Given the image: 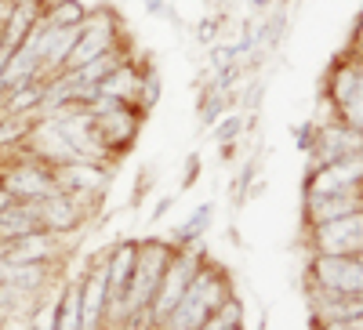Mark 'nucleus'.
<instances>
[{
    "label": "nucleus",
    "instance_id": "nucleus-1",
    "mask_svg": "<svg viewBox=\"0 0 363 330\" xmlns=\"http://www.w3.org/2000/svg\"><path fill=\"white\" fill-rule=\"evenodd\" d=\"M229 280L222 273H215V268H203L193 276V283L186 287V294L178 297V305L157 323L160 330H196L211 312H215L222 302H229Z\"/></svg>",
    "mask_w": 363,
    "mask_h": 330
},
{
    "label": "nucleus",
    "instance_id": "nucleus-2",
    "mask_svg": "<svg viewBox=\"0 0 363 330\" xmlns=\"http://www.w3.org/2000/svg\"><path fill=\"white\" fill-rule=\"evenodd\" d=\"M174 244H164V239H145V247H138L135 258V273L128 280L124 302H120V319H128L135 312H149V302L157 294V283L164 276V265L171 261Z\"/></svg>",
    "mask_w": 363,
    "mask_h": 330
},
{
    "label": "nucleus",
    "instance_id": "nucleus-3",
    "mask_svg": "<svg viewBox=\"0 0 363 330\" xmlns=\"http://www.w3.org/2000/svg\"><path fill=\"white\" fill-rule=\"evenodd\" d=\"M200 251L189 244V247H174L171 261L164 265V276L157 283V294H153V302H149V319L160 323L174 305H178V297L186 294V287L193 283V276L200 273Z\"/></svg>",
    "mask_w": 363,
    "mask_h": 330
},
{
    "label": "nucleus",
    "instance_id": "nucleus-4",
    "mask_svg": "<svg viewBox=\"0 0 363 330\" xmlns=\"http://www.w3.org/2000/svg\"><path fill=\"white\" fill-rule=\"evenodd\" d=\"M91 116H95V135H99V142L106 145V153H109L113 160H120L116 153H128V149L135 145V138H138L142 106L131 102V98H120V102H113L109 109L91 113Z\"/></svg>",
    "mask_w": 363,
    "mask_h": 330
},
{
    "label": "nucleus",
    "instance_id": "nucleus-5",
    "mask_svg": "<svg viewBox=\"0 0 363 330\" xmlns=\"http://www.w3.org/2000/svg\"><path fill=\"white\" fill-rule=\"evenodd\" d=\"M109 51H116V18H113V11H95V15L87 11L84 25L77 29L73 51H69L62 69H77L84 62H95V58H102ZM62 69H58V73H62Z\"/></svg>",
    "mask_w": 363,
    "mask_h": 330
},
{
    "label": "nucleus",
    "instance_id": "nucleus-6",
    "mask_svg": "<svg viewBox=\"0 0 363 330\" xmlns=\"http://www.w3.org/2000/svg\"><path fill=\"white\" fill-rule=\"evenodd\" d=\"M0 186L11 193V200H26V203H40V200L58 193V182H55L51 167L33 160V157L15 160L4 174H0Z\"/></svg>",
    "mask_w": 363,
    "mask_h": 330
},
{
    "label": "nucleus",
    "instance_id": "nucleus-7",
    "mask_svg": "<svg viewBox=\"0 0 363 330\" xmlns=\"http://www.w3.org/2000/svg\"><path fill=\"white\" fill-rule=\"evenodd\" d=\"M55 182H58V193L73 196L77 203H95L106 186H109V164H95V160H73V164H58L51 167Z\"/></svg>",
    "mask_w": 363,
    "mask_h": 330
},
{
    "label": "nucleus",
    "instance_id": "nucleus-8",
    "mask_svg": "<svg viewBox=\"0 0 363 330\" xmlns=\"http://www.w3.org/2000/svg\"><path fill=\"white\" fill-rule=\"evenodd\" d=\"M327 95H330V106H335L338 120H345L349 127H363V69H359V58H352V62H345L330 73Z\"/></svg>",
    "mask_w": 363,
    "mask_h": 330
},
{
    "label": "nucleus",
    "instance_id": "nucleus-9",
    "mask_svg": "<svg viewBox=\"0 0 363 330\" xmlns=\"http://www.w3.org/2000/svg\"><path fill=\"white\" fill-rule=\"evenodd\" d=\"M309 273H313V287H323V290H342V294L363 290L359 254H316Z\"/></svg>",
    "mask_w": 363,
    "mask_h": 330
},
{
    "label": "nucleus",
    "instance_id": "nucleus-10",
    "mask_svg": "<svg viewBox=\"0 0 363 330\" xmlns=\"http://www.w3.org/2000/svg\"><path fill=\"white\" fill-rule=\"evenodd\" d=\"M309 239H313L316 254H359L363 251V211L309 225Z\"/></svg>",
    "mask_w": 363,
    "mask_h": 330
},
{
    "label": "nucleus",
    "instance_id": "nucleus-11",
    "mask_svg": "<svg viewBox=\"0 0 363 330\" xmlns=\"http://www.w3.org/2000/svg\"><path fill=\"white\" fill-rule=\"evenodd\" d=\"M359 174H363V160L356 157H342L335 164H309L306 174V193L313 196H327V193H359Z\"/></svg>",
    "mask_w": 363,
    "mask_h": 330
},
{
    "label": "nucleus",
    "instance_id": "nucleus-12",
    "mask_svg": "<svg viewBox=\"0 0 363 330\" xmlns=\"http://www.w3.org/2000/svg\"><path fill=\"white\" fill-rule=\"evenodd\" d=\"M135 258H138V244L124 239V244L113 247V254L106 261V316L109 319H120V302H124L128 280L135 273Z\"/></svg>",
    "mask_w": 363,
    "mask_h": 330
},
{
    "label": "nucleus",
    "instance_id": "nucleus-13",
    "mask_svg": "<svg viewBox=\"0 0 363 330\" xmlns=\"http://www.w3.org/2000/svg\"><path fill=\"white\" fill-rule=\"evenodd\" d=\"M58 251H62V236H55L48 229L0 244V258L11 265H51L58 258Z\"/></svg>",
    "mask_w": 363,
    "mask_h": 330
},
{
    "label": "nucleus",
    "instance_id": "nucleus-14",
    "mask_svg": "<svg viewBox=\"0 0 363 330\" xmlns=\"http://www.w3.org/2000/svg\"><path fill=\"white\" fill-rule=\"evenodd\" d=\"M359 153V127H349L345 120H335V124H323L316 127V138H313V167L316 164H335L342 157H356Z\"/></svg>",
    "mask_w": 363,
    "mask_h": 330
},
{
    "label": "nucleus",
    "instance_id": "nucleus-15",
    "mask_svg": "<svg viewBox=\"0 0 363 330\" xmlns=\"http://www.w3.org/2000/svg\"><path fill=\"white\" fill-rule=\"evenodd\" d=\"M37 211H40L44 229H48V232H55V236H66V232L80 229V225H84V218H87V207H84V203H77V200H73V196H66V193H55V196L40 200V203H37Z\"/></svg>",
    "mask_w": 363,
    "mask_h": 330
},
{
    "label": "nucleus",
    "instance_id": "nucleus-16",
    "mask_svg": "<svg viewBox=\"0 0 363 330\" xmlns=\"http://www.w3.org/2000/svg\"><path fill=\"white\" fill-rule=\"evenodd\" d=\"M306 222L320 225V222H335L345 215H359L363 211V196L359 193H327V196H313L306 193Z\"/></svg>",
    "mask_w": 363,
    "mask_h": 330
},
{
    "label": "nucleus",
    "instance_id": "nucleus-17",
    "mask_svg": "<svg viewBox=\"0 0 363 330\" xmlns=\"http://www.w3.org/2000/svg\"><path fill=\"white\" fill-rule=\"evenodd\" d=\"M106 319V261L95 265L80 283V330H99Z\"/></svg>",
    "mask_w": 363,
    "mask_h": 330
},
{
    "label": "nucleus",
    "instance_id": "nucleus-18",
    "mask_svg": "<svg viewBox=\"0 0 363 330\" xmlns=\"http://www.w3.org/2000/svg\"><path fill=\"white\" fill-rule=\"evenodd\" d=\"M40 229H44V222H40L37 203L11 200V203L0 207V244L18 239V236H29V232H40Z\"/></svg>",
    "mask_w": 363,
    "mask_h": 330
},
{
    "label": "nucleus",
    "instance_id": "nucleus-19",
    "mask_svg": "<svg viewBox=\"0 0 363 330\" xmlns=\"http://www.w3.org/2000/svg\"><path fill=\"white\" fill-rule=\"evenodd\" d=\"M313 309L320 312L323 323H330V319H359V312H363L359 294L323 290V287H313Z\"/></svg>",
    "mask_w": 363,
    "mask_h": 330
},
{
    "label": "nucleus",
    "instance_id": "nucleus-20",
    "mask_svg": "<svg viewBox=\"0 0 363 330\" xmlns=\"http://www.w3.org/2000/svg\"><path fill=\"white\" fill-rule=\"evenodd\" d=\"M40 102H44V80H26L18 87H11V91L4 95V102H0V109L4 113H26V116H37L40 113Z\"/></svg>",
    "mask_w": 363,
    "mask_h": 330
},
{
    "label": "nucleus",
    "instance_id": "nucleus-21",
    "mask_svg": "<svg viewBox=\"0 0 363 330\" xmlns=\"http://www.w3.org/2000/svg\"><path fill=\"white\" fill-rule=\"evenodd\" d=\"M211 215H215V203H200L196 211H193V218H189V222H182V225L171 232V244H174V247H189V244H196V239L207 232V225H211Z\"/></svg>",
    "mask_w": 363,
    "mask_h": 330
},
{
    "label": "nucleus",
    "instance_id": "nucleus-22",
    "mask_svg": "<svg viewBox=\"0 0 363 330\" xmlns=\"http://www.w3.org/2000/svg\"><path fill=\"white\" fill-rule=\"evenodd\" d=\"M55 330H80V283H69L55 305Z\"/></svg>",
    "mask_w": 363,
    "mask_h": 330
},
{
    "label": "nucleus",
    "instance_id": "nucleus-23",
    "mask_svg": "<svg viewBox=\"0 0 363 330\" xmlns=\"http://www.w3.org/2000/svg\"><path fill=\"white\" fill-rule=\"evenodd\" d=\"M87 18V8L80 4V0H55L51 11L44 15L48 25H58V29H80Z\"/></svg>",
    "mask_w": 363,
    "mask_h": 330
},
{
    "label": "nucleus",
    "instance_id": "nucleus-24",
    "mask_svg": "<svg viewBox=\"0 0 363 330\" xmlns=\"http://www.w3.org/2000/svg\"><path fill=\"white\" fill-rule=\"evenodd\" d=\"M48 283V265H11V276L8 287L18 294H33Z\"/></svg>",
    "mask_w": 363,
    "mask_h": 330
},
{
    "label": "nucleus",
    "instance_id": "nucleus-25",
    "mask_svg": "<svg viewBox=\"0 0 363 330\" xmlns=\"http://www.w3.org/2000/svg\"><path fill=\"white\" fill-rule=\"evenodd\" d=\"M236 323H240V302H236V297H229V302H222L196 330H229V326H236Z\"/></svg>",
    "mask_w": 363,
    "mask_h": 330
},
{
    "label": "nucleus",
    "instance_id": "nucleus-26",
    "mask_svg": "<svg viewBox=\"0 0 363 330\" xmlns=\"http://www.w3.org/2000/svg\"><path fill=\"white\" fill-rule=\"evenodd\" d=\"M211 127H215V131H211V135H215V142L222 145V142H236L240 135H244L247 120L240 116V113H222V116H218V120H215V124H211Z\"/></svg>",
    "mask_w": 363,
    "mask_h": 330
},
{
    "label": "nucleus",
    "instance_id": "nucleus-27",
    "mask_svg": "<svg viewBox=\"0 0 363 330\" xmlns=\"http://www.w3.org/2000/svg\"><path fill=\"white\" fill-rule=\"evenodd\" d=\"M225 113V91H218V87H211V91L200 98V120H203V127H211L215 120Z\"/></svg>",
    "mask_w": 363,
    "mask_h": 330
},
{
    "label": "nucleus",
    "instance_id": "nucleus-28",
    "mask_svg": "<svg viewBox=\"0 0 363 330\" xmlns=\"http://www.w3.org/2000/svg\"><path fill=\"white\" fill-rule=\"evenodd\" d=\"M55 305L58 302H48L33 312V330H55Z\"/></svg>",
    "mask_w": 363,
    "mask_h": 330
},
{
    "label": "nucleus",
    "instance_id": "nucleus-29",
    "mask_svg": "<svg viewBox=\"0 0 363 330\" xmlns=\"http://www.w3.org/2000/svg\"><path fill=\"white\" fill-rule=\"evenodd\" d=\"M313 138H316V127L301 124V131H298V149H301V153H309V149H313Z\"/></svg>",
    "mask_w": 363,
    "mask_h": 330
},
{
    "label": "nucleus",
    "instance_id": "nucleus-30",
    "mask_svg": "<svg viewBox=\"0 0 363 330\" xmlns=\"http://www.w3.org/2000/svg\"><path fill=\"white\" fill-rule=\"evenodd\" d=\"M196 174H200V157H189V164H186V182H182V189H189V186L196 182Z\"/></svg>",
    "mask_w": 363,
    "mask_h": 330
},
{
    "label": "nucleus",
    "instance_id": "nucleus-31",
    "mask_svg": "<svg viewBox=\"0 0 363 330\" xmlns=\"http://www.w3.org/2000/svg\"><path fill=\"white\" fill-rule=\"evenodd\" d=\"M215 29H218V18L200 22V40H203V44H211V40H215Z\"/></svg>",
    "mask_w": 363,
    "mask_h": 330
},
{
    "label": "nucleus",
    "instance_id": "nucleus-32",
    "mask_svg": "<svg viewBox=\"0 0 363 330\" xmlns=\"http://www.w3.org/2000/svg\"><path fill=\"white\" fill-rule=\"evenodd\" d=\"M323 330H359V319H330L323 323Z\"/></svg>",
    "mask_w": 363,
    "mask_h": 330
},
{
    "label": "nucleus",
    "instance_id": "nucleus-33",
    "mask_svg": "<svg viewBox=\"0 0 363 330\" xmlns=\"http://www.w3.org/2000/svg\"><path fill=\"white\" fill-rule=\"evenodd\" d=\"M145 11L149 15H167V0H145Z\"/></svg>",
    "mask_w": 363,
    "mask_h": 330
},
{
    "label": "nucleus",
    "instance_id": "nucleus-34",
    "mask_svg": "<svg viewBox=\"0 0 363 330\" xmlns=\"http://www.w3.org/2000/svg\"><path fill=\"white\" fill-rule=\"evenodd\" d=\"M167 207H171V196H164V200L157 203V211H153V218H164V215H167Z\"/></svg>",
    "mask_w": 363,
    "mask_h": 330
},
{
    "label": "nucleus",
    "instance_id": "nucleus-35",
    "mask_svg": "<svg viewBox=\"0 0 363 330\" xmlns=\"http://www.w3.org/2000/svg\"><path fill=\"white\" fill-rule=\"evenodd\" d=\"M4 203H11V193H8L4 186H0V207H4Z\"/></svg>",
    "mask_w": 363,
    "mask_h": 330
},
{
    "label": "nucleus",
    "instance_id": "nucleus-36",
    "mask_svg": "<svg viewBox=\"0 0 363 330\" xmlns=\"http://www.w3.org/2000/svg\"><path fill=\"white\" fill-rule=\"evenodd\" d=\"M251 4H255V8H262V11H265V8H269V4H272V0H251Z\"/></svg>",
    "mask_w": 363,
    "mask_h": 330
},
{
    "label": "nucleus",
    "instance_id": "nucleus-37",
    "mask_svg": "<svg viewBox=\"0 0 363 330\" xmlns=\"http://www.w3.org/2000/svg\"><path fill=\"white\" fill-rule=\"evenodd\" d=\"M229 330H240V323H236V326H229Z\"/></svg>",
    "mask_w": 363,
    "mask_h": 330
},
{
    "label": "nucleus",
    "instance_id": "nucleus-38",
    "mask_svg": "<svg viewBox=\"0 0 363 330\" xmlns=\"http://www.w3.org/2000/svg\"><path fill=\"white\" fill-rule=\"evenodd\" d=\"M0 51H4V47H0Z\"/></svg>",
    "mask_w": 363,
    "mask_h": 330
}]
</instances>
